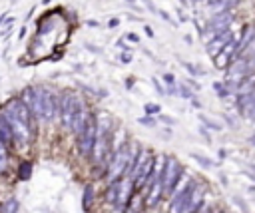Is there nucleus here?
<instances>
[{"label":"nucleus","instance_id":"obj_8","mask_svg":"<svg viewBox=\"0 0 255 213\" xmlns=\"http://www.w3.org/2000/svg\"><path fill=\"white\" fill-rule=\"evenodd\" d=\"M134 191H136L134 181L130 178H122L118 181V203H116V207L126 209L130 205V201L134 199Z\"/></svg>","mask_w":255,"mask_h":213},{"label":"nucleus","instance_id":"obj_30","mask_svg":"<svg viewBox=\"0 0 255 213\" xmlns=\"http://www.w3.org/2000/svg\"><path fill=\"white\" fill-rule=\"evenodd\" d=\"M126 40H130V42L136 44V42H140V36H138L136 32H128V34H126Z\"/></svg>","mask_w":255,"mask_h":213},{"label":"nucleus","instance_id":"obj_45","mask_svg":"<svg viewBox=\"0 0 255 213\" xmlns=\"http://www.w3.org/2000/svg\"><path fill=\"white\" fill-rule=\"evenodd\" d=\"M50 2V0H42V4H48Z\"/></svg>","mask_w":255,"mask_h":213},{"label":"nucleus","instance_id":"obj_41","mask_svg":"<svg viewBox=\"0 0 255 213\" xmlns=\"http://www.w3.org/2000/svg\"><path fill=\"white\" fill-rule=\"evenodd\" d=\"M126 2H128V4H130V6L134 8V10H138V4H136V2H138V0H126Z\"/></svg>","mask_w":255,"mask_h":213},{"label":"nucleus","instance_id":"obj_29","mask_svg":"<svg viewBox=\"0 0 255 213\" xmlns=\"http://www.w3.org/2000/svg\"><path fill=\"white\" fill-rule=\"evenodd\" d=\"M158 118H160V122H164V124H168V126H174V124H176V120H174V118H170V116H164V114H160Z\"/></svg>","mask_w":255,"mask_h":213},{"label":"nucleus","instance_id":"obj_10","mask_svg":"<svg viewBox=\"0 0 255 213\" xmlns=\"http://www.w3.org/2000/svg\"><path fill=\"white\" fill-rule=\"evenodd\" d=\"M162 197H164V185H162V179H156L147 187V193H144V205L147 209H151L160 203Z\"/></svg>","mask_w":255,"mask_h":213},{"label":"nucleus","instance_id":"obj_26","mask_svg":"<svg viewBox=\"0 0 255 213\" xmlns=\"http://www.w3.org/2000/svg\"><path fill=\"white\" fill-rule=\"evenodd\" d=\"M142 2H144V6L151 12V14H158V8H156V4L154 2H151V0H142Z\"/></svg>","mask_w":255,"mask_h":213},{"label":"nucleus","instance_id":"obj_37","mask_svg":"<svg viewBox=\"0 0 255 213\" xmlns=\"http://www.w3.org/2000/svg\"><path fill=\"white\" fill-rule=\"evenodd\" d=\"M223 88H225V86H223L221 82H214V90H216V92H219V90H223Z\"/></svg>","mask_w":255,"mask_h":213},{"label":"nucleus","instance_id":"obj_32","mask_svg":"<svg viewBox=\"0 0 255 213\" xmlns=\"http://www.w3.org/2000/svg\"><path fill=\"white\" fill-rule=\"evenodd\" d=\"M176 94H178V84H176V86H168L166 96H176Z\"/></svg>","mask_w":255,"mask_h":213},{"label":"nucleus","instance_id":"obj_14","mask_svg":"<svg viewBox=\"0 0 255 213\" xmlns=\"http://www.w3.org/2000/svg\"><path fill=\"white\" fill-rule=\"evenodd\" d=\"M231 62H233V56H231V54H227V52H223V50H221V54H218V56L214 58V66H216L218 70H225V68H229V66H231Z\"/></svg>","mask_w":255,"mask_h":213},{"label":"nucleus","instance_id":"obj_40","mask_svg":"<svg viewBox=\"0 0 255 213\" xmlns=\"http://www.w3.org/2000/svg\"><path fill=\"white\" fill-rule=\"evenodd\" d=\"M126 88H128V90L134 88V78H128V80H126Z\"/></svg>","mask_w":255,"mask_h":213},{"label":"nucleus","instance_id":"obj_23","mask_svg":"<svg viewBox=\"0 0 255 213\" xmlns=\"http://www.w3.org/2000/svg\"><path fill=\"white\" fill-rule=\"evenodd\" d=\"M138 122H140L142 126H147V128H154V126H156V120L151 118V116H144V118H140Z\"/></svg>","mask_w":255,"mask_h":213},{"label":"nucleus","instance_id":"obj_33","mask_svg":"<svg viewBox=\"0 0 255 213\" xmlns=\"http://www.w3.org/2000/svg\"><path fill=\"white\" fill-rule=\"evenodd\" d=\"M144 32H146V36H147V38H154V36H156V34H154V30H151V26H147V24L144 26Z\"/></svg>","mask_w":255,"mask_h":213},{"label":"nucleus","instance_id":"obj_27","mask_svg":"<svg viewBox=\"0 0 255 213\" xmlns=\"http://www.w3.org/2000/svg\"><path fill=\"white\" fill-rule=\"evenodd\" d=\"M120 62H122V64H130V62H132V52H122Z\"/></svg>","mask_w":255,"mask_h":213},{"label":"nucleus","instance_id":"obj_4","mask_svg":"<svg viewBox=\"0 0 255 213\" xmlns=\"http://www.w3.org/2000/svg\"><path fill=\"white\" fill-rule=\"evenodd\" d=\"M235 14L233 12H223V14H218V16H212L206 24V28H203V32H210L212 36L223 32V30H229L231 22H233Z\"/></svg>","mask_w":255,"mask_h":213},{"label":"nucleus","instance_id":"obj_42","mask_svg":"<svg viewBox=\"0 0 255 213\" xmlns=\"http://www.w3.org/2000/svg\"><path fill=\"white\" fill-rule=\"evenodd\" d=\"M86 48H88L90 52H100V48H96V46H92V44H86Z\"/></svg>","mask_w":255,"mask_h":213},{"label":"nucleus","instance_id":"obj_47","mask_svg":"<svg viewBox=\"0 0 255 213\" xmlns=\"http://www.w3.org/2000/svg\"><path fill=\"white\" fill-rule=\"evenodd\" d=\"M210 213H219V211H214V209H212V211H210Z\"/></svg>","mask_w":255,"mask_h":213},{"label":"nucleus","instance_id":"obj_15","mask_svg":"<svg viewBox=\"0 0 255 213\" xmlns=\"http://www.w3.org/2000/svg\"><path fill=\"white\" fill-rule=\"evenodd\" d=\"M191 155V159H195V162L203 168V170H212V168H216V166H219L218 162H212L210 157H206V155H201V153H189Z\"/></svg>","mask_w":255,"mask_h":213},{"label":"nucleus","instance_id":"obj_48","mask_svg":"<svg viewBox=\"0 0 255 213\" xmlns=\"http://www.w3.org/2000/svg\"><path fill=\"white\" fill-rule=\"evenodd\" d=\"M251 120H255V112H253V118H251Z\"/></svg>","mask_w":255,"mask_h":213},{"label":"nucleus","instance_id":"obj_25","mask_svg":"<svg viewBox=\"0 0 255 213\" xmlns=\"http://www.w3.org/2000/svg\"><path fill=\"white\" fill-rule=\"evenodd\" d=\"M158 16H160L162 20H166V22H170V24H176V22H174V18L170 16V12H166V10H162V8H158Z\"/></svg>","mask_w":255,"mask_h":213},{"label":"nucleus","instance_id":"obj_11","mask_svg":"<svg viewBox=\"0 0 255 213\" xmlns=\"http://www.w3.org/2000/svg\"><path fill=\"white\" fill-rule=\"evenodd\" d=\"M255 92V74H247L239 80L237 88H235V94L237 96H247V94H253Z\"/></svg>","mask_w":255,"mask_h":213},{"label":"nucleus","instance_id":"obj_1","mask_svg":"<svg viewBox=\"0 0 255 213\" xmlns=\"http://www.w3.org/2000/svg\"><path fill=\"white\" fill-rule=\"evenodd\" d=\"M128 162H130V145L124 143L122 147H118L114 153H112V159L108 164V170H106V178L110 183L114 181H120L126 174V168H128Z\"/></svg>","mask_w":255,"mask_h":213},{"label":"nucleus","instance_id":"obj_35","mask_svg":"<svg viewBox=\"0 0 255 213\" xmlns=\"http://www.w3.org/2000/svg\"><path fill=\"white\" fill-rule=\"evenodd\" d=\"M199 134H201V136H203V138H206V140H208V142H210V140H212V138H210V134H208V128H203V126H201V128H199Z\"/></svg>","mask_w":255,"mask_h":213},{"label":"nucleus","instance_id":"obj_24","mask_svg":"<svg viewBox=\"0 0 255 213\" xmlns=\"http://www.w3.org/2000/svg\"><path fill=\"white\" fill-rule=\"evenodd\" d=\"M151 86H154V88H156V92H158L160 96H166V90H164V86L160 84V80H158L156 76H154V78H151Z\"/></svg>","mask_w":255,"mask_h":213},{"label":"nucleus","instance_id":"obj_21","mask_svg":"<svg viewBox=\"0 0 255 213\" xmlns=\"http://www.w3.org/2000/svg\"><path fill=\"white\" fill-rule=\"evenodd\" d=\"M144 112L147 116H160L162 114V106H158V104H146L144 106Z\"/></svg>","mask_w":255,"mask_h":213},{"label":"nucleus","instance_id":"obj_39","mask_svg":"<svg viewBox=\"0 0 255 213\" xmlns=\"http://www.w3.org/2000/svg\"><path fill=\"white\" fill-rule=\"evenodd\" d=\"M88 26H90V28H98L100 22H98V20H88Z\"/></svg>","mask_w":255,"mask_h":213},{"label":"nucleus","instance_id":"obj_9","mask_svg":"<svg viewBox=\"0 0 255 213\" xmlns=\"http://www.w3.org/2000/svg\"><path fill=\"white\" fill-rule=\"evenodd\" d=\"M203 199H206V187L197 183L195 189L191 191V195H189V199H187V203H185L182 213H197L203 207Z\"/></svg>","mask_w":255,"mask_h":213},{"label":"nucleus","instance_id":"obj_36","mask_svg":"<svg viewBox=\"0 0 255 213\" xmlns=\"http://www.w3.org/2000/svg\"><path fill=\"white\" fill-rule=\"evenodd\" d=\"M118 24H120V20H118V18H110V20H108V28H116Z\"/></svg>","mask_w":255,"mask_h":213},{"label":"nucleus","instance_id":"obj_17","mask_svg":"<svg viewBox=\"0 0 255 213\" xmlns=\"http://www.w3.org/2000/svg\"><path fill=\"white\" fill-rule=\"evenodd\" d=\"M106 201L112 203V205L118 203V181H114V183L108 185V189H106Z\"/></svg>","mask_w":255,"mask_h":213},{"label":"nucleus","instance_id":"obj_46","mask_svg":"<svg viewBox=\"0 0 255 213\" xmlns=\"http://www.w3.org/2000/svg\"><path fill=\"white\" fill-rule=\"evenodd\" d=\"M249 142H251V143H253V145H255V138H251V140H249Z\"/></svg>","mask_w":255,"mask_h":213},{"label":"nucleus","instance_id":"obj_38","mask_svg":"<svg viewBox=\"0 0 255 213\" xmlns=\"http://www.w3.org/2000/svg\"><path fill=\"white\" fill-rule=\"evenodd\" d=\"M178 14H180V22H187V20H189V18H187V16H185L182 10H178Z\"/></svg>","mask_w":255,"mask_h":213},{"label":"nucleus","instance_id":"obj_13","mask_svg":"<svg viewBox=\"0 0 255 213\" xmlns=\"http://www.w3.org/2000/svg\"><path fill=\"white\" fill-rule=\"evenodd\" d=\"M94 199H96L94 185H92V183H86V187H84V193H82V209H84L86 213L92 209V203H94Z\"/></svg>","mask_w":255,"mask_h":213},{"label":"nucleus","instance_id":"obj_22","mask_svg":"<svg viewBox=\"0 0 255 213\" xmlns=\"http://www.w3.org/2000/svg\"><path fill=\"white\" fill-rule=\"evenodd\" d=\"M183 68L195 78V76H203V74H206V72H203V70H199V68H195L193 64H189V62H183Z\"/></svg>","mask_w":255,"mask_h":213},{"label":"nucleus","instance_id":"obj_16","mask_svg":"<svg viewBox=\"0 0 255 213\" xmlns=\"http://www.w3.org/2000/svg\"><path fill=\"white\" fill-rule=\"evenodd\" d=\"M18 211V199L16 197H8L2 205H0V213H16Z\"/></svg>","mask_w":255,"mask_h":213},{"label":"nucleus","instance_id":"obj_31","mask_svg":"<svg viewBox=\"0 0 255 213\" xmlns=\"http://www.w3.org/2000/svg\"><path fill=\"white\" fill-rule=\"evenodd\" d=\"M185 84H187L189 88H193V90H199V88H201V86H199V84H197V82H195L193 78H189V80H185Z\"/></svg>","mask_w":255,"mask_h":213},{"label":"nucleus","instance_id":"obj_7","mask_svg":"<svg viewBox=\"0 0 255 213\" xmlns=\"http://www.w3.org/2000/svg\"><path fill=\"white\" fill-rule=\"evenodd\" d=\"M255 40V26L253 24H245L241 34H239V40H237V46H235V60L237 58H243L247 54L249 46L253 44Z\"/></svg>","mask_w":255,"mask_h":213},{"label":"nucleus","instance_id":"obj_28","mask_svg":"<svg viewBox=\"0 0 255 213\" xmlns=\"http://www.w3.org/2000/svg\"><path fill=\"white\" fill-rule=\"evenodd\" d=\"M164 82H166L168 86H176V76L168 72V74H164Z\"/></svg>","mask_w":255,"mask_h":213},{"label":"nucleus","instance_id":"obj_19","mask_svg":"<svg viewBox=\"0 0 255 213\" xmlns=\"http://www.w3.org/2000/svg\"><path fill=\"white\" fill-rule=\"evenodd\" d=\"M199 120H201L203 128H208V130H214V132H221V130H223V128H221V124H218V122L210 120L208 116H203V114H199Z\"/></svg>","mask_w":255,"mask_h":213},{"label":"nucleus","instance_id":"obj_2","mask_svg":"<svg viewBox=\"0 0 255 213\" xmlns=\"http://www.w3.org/2000/svg\"><path fill=\"white\" fill-rule=\"evenodd\" d=\"M96 138H98L96 116H94V114H88L86 126H84V130H82L80 136H78V153H80L82 157H90V153H92V149H94V143H96Z\"/></svg>","mask_w":255,"mask_h":213},{"label":"nucleus","instance_id":"obj_20","mask_svg":"<svg viewBox=\"0 0 255 213\" xmlns=\"http://www.w3.org/2000/svg\"><path fill=\"white\" fill-rule=\"evenodd\" d=\"M178 94H180L183 100H195V94H193V90H191L187 84H180V86H178Z\"/></svg>","mask_w":255,"mask_h":213},{"label":"nucleus","instance_id":"obj_5","mask_svg":"<svg viewBox=\"0 0 255 213\" xmlns=\"http://www.w3.org/2000/svg\"><path fill=\"white\" fill-rule=\"evenodd\" d=\"M74 106H76V96L66 94L60 98V124L70 130L72 128V118H74Z\"/></svg>","mask_w":255,"mask_h":213},{"label":"nucleus","instance_id":"obj_18","mask_svg":"<svg viewBox=\"0 0 255 213\" xmlns=\"http://www.w3.org/2000/svg\"><path fill=\"white\" fill-rule=\"evenodd\" d=\"M32 176V162H22L20 166H18V178L24 181V179H28Z\"/></svg>","mask_w":255,"mask_h":213},{"label":"nucleus","instance_id":"obj_49","mask_svg":"<svg viewBox=\"0 0 255 213\" xmlns=\"http://www.w3.org/2000/svg\"><path fill=\"white\" fill-rule=\"evenodd\" d=\"M219 213H227V211H219Z\"/></svg>","mask_w":255,"mask_h":213},{"label":"nucleus","instance_id":"obj_3","mask_svg":"<svg viewBox=\"0 0 255 213\" xmlns=\"http://www.w3.org/2000/svg\"><path fill=\"white\" fill-rule=\"evenodd\" d=\"M183 168L180 166V162L176 157H168L166 159V168H164V174H162V185H164V195L170 197L176 183L180 181V178L183 176Z\"/></svg>","mask_w":255,"mask_h":213},{"label":"nucleus","instance_id":"obj_6","mask_svg":"<svg viewBox=\"0 0 255 213\" xmlns=\"http://www.w3.org/2000/svg\"><path fill=\"white\" fill-rule=\"evenodd\" d=\"M88 114H90V112H86V104H84V100L76 96L74 118H72V128H70V132H72L76 138H78V136H80V132L84 130V126H86V120H88Z\"/></svg>","mask_w":255,"mask_h":213},{"label":"nucleus","instance_id":"obj_44","mask_svg":"<svg viewBox=\"0 0 255 213\" xmlns=\"http://www.w3.org/2000/svg\"><path fill=\"white\" fill-rule=\"evenodd\" d=\"M214 2H218V0H206V4L210 6V4H214Z\"/></svg>","mask_w":255,"mask_h":213},{"label":"nucleus","instance_id":"obj_43","mask_svg":"<svg viewBox=\"0 0 255 213\" xmlns=\"http://www.w3.org/2000/svg\"><path fill=\"white\" fill-rule=\"evenodd\" d=\"M128 20H140L136 14H128Z\"/></svg>","mask_w":255,"mask_h":213},{"label":"nucleus","instance_id":"obj_34","mask_svg":"<svg viewBox=\"0 0 255 213\" xmlns=\"http://www.w3.org/2000/svg\"><path fill=\"white\" fill-rule=\"evenodd\" d=\"M233 201H235V203H237V205H239L243 211H247V205L243 203V199H241V197H233Z\"/></svg>","mask_w":255,"mask_h":213},{"label":"nucleus","instance_id":"obj_12","mask_svg":"<svg viewBox=\"0 0 255 213\" xmlns=\"http://www.w3.org/2000/svg\"><path fill=\"white\" fill-rule=\"evenodd\" d=\"M237 2H239V0H218V2H214V4L208 6V10H210L214 16H218V14H223V12H231V8H233Z\"/></svg>","mask_w":255,"mask_h":213}]
</instances>
